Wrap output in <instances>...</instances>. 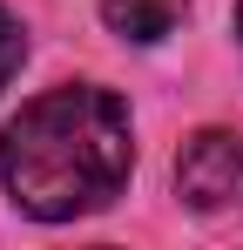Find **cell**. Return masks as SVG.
<instances>
[{"label":"cell","instance_id":"cell-2","mask_svg":"<svg viewBox=\"0 0 243 250\" xmlns=\"http://www.w3.org/2000/svg\"><path fill=\"white\" fill-rule=\"evenodd\" d=\"M176 189H182L196 209H230V203H243V135H230V128H202V135H189L182 156H176Z\"/></svg>","mask_w":243,"mask_h":250},{"label":"cell","instance_id":"cell-4","mask_svg":"<svg viewBox=\"0 0 243 250\" xmlns=\"http://www.w3.org/2000/svg\"><path fill=\"white\" fill-rule=\"evenodd\" d=\"M20 54H27V41H20V21H14V14H0V88H7V75L20 68Z\"/></svg>","mask_w":243,"mask_h":250},{"label":"cell","instance_id":"cell-5","mask_svg":"<svg viewBox=\"0 0 243 250\" xmlns=\"http://www.w3.org/2000/svg\"><path fill=\"white\" fill-rule=\"evenodd\" d=\"M237 34H243V7H237Z\"/></svg>","mask_w":243,"mask_h":250},{"label":"cell","instance_id":"cell-1","mask_svg":"<svg viewBox=\"0 0 243 250\" xmlns=\"http://www.w3.org/2000/svg\"><path fill=\"white\" fill-rule=\"evenodd\" d=\"M128 108L108 88H54L27 102L7 142H0V169L7 189L27 216H88V209L115 203L128 183Z\"/></svg>","mask_w":243,"mask_h":250},{"label":"cell","instance_id":"cell-3","mask_svg":"<svg viewBox=\"0 0 243 250\" xmlns=\"http://www.w3.org/2000/svg\"><path fill=\"white\" fill-rule=\"evenodd\" d=\"M182 7H189V0H101L108 27L128 34V41H162V34L182 21Z\"/></svg>","mask_w":243,"mask_h":250}]
</instances>
